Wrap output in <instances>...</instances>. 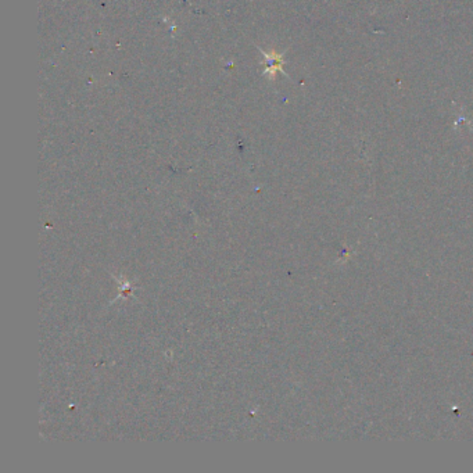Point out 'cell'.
<instances>
[{
	"label": "cell",
	"instance_id": "6da1fadb",
	"mask_svg": "<svg viewBox=\"0 0 473 473\" xmlns=\"http://www.w3.org/2000/svg\"><path fill=\"white\" fill-rule=\"evenodd\" d=\"M257 49L261 52L263 55V66H264V73L263 75L267 77L270 81H275L277 75L281 73L285 77H289V74L284 70L285 66V59H284V53H278L277 50H264L260 46H257Z\"/></svg>",
	"mask_w": 473,
	"mask_h": 473
}]
</instances>
